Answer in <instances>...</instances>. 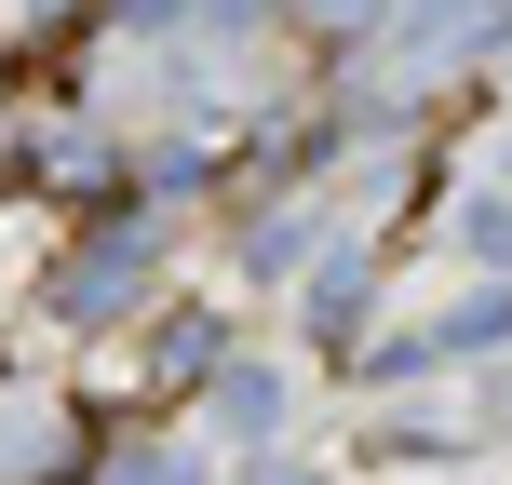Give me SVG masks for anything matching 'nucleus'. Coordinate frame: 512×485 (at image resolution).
Here are the masks:
<instances>
[{
	"mask_svg": "<svg viewBox=\"0 0 512 485\" xmlns=\"http://www.w3.org/2000/svg\"><path fill=\"white\" fill-rule=\"evenodd\" d=\"M149 270H162V243H149V216H81L68 243H54V270H41V297L68 310V324H122L135 297H149Z\"/></svg>",
	"mask_w": 512,
	"mask_h": 485,
	"instance_id": "obj_2",
	"label": "nucleus"
},
{
	"mask_svg": "<svg viewBox=\"0 0 512 485\" xmlns=\"http://www.w3.org/2000/svg\"><path fill=\"white\" fill-rule=\"evenodd\" d=\"M81 459H95V405L81 391H41V405H0V485H68Z\"/></svg>",
	"mask_w": 512,
	"mask_h": 485,
	"instance_id": "obj_3",
	"label": "nucleus"
},
{
	"mask_svg": "<svg viewBox=\"0 0 512 485\" xmlns=\"http://www.w3.org/2000/svg\"><path fill=\"white\" fill-rule=\"evenodd\" d=\"M216 378V310H149V324H95V364H81V405L95 418H162Z\"/></svg>",
	"mask_w": 512,
	"mask_h": 485,
	"instance_id": "obj_1",
	"label": "nucleus"
}]
</instances>
